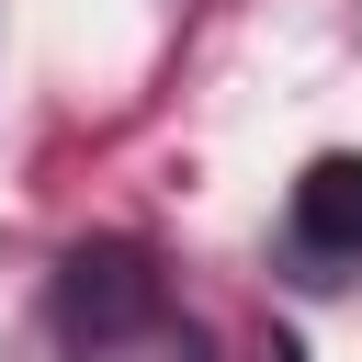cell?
Returning <instances> with one entry per match:
<instances>
[{
    "mask_svg": "<svg viewBox=\"0 0 362 362\" xmlns=\"http://www.w3.org/2000/svg\"><path fill=\"white\" fill-rule=\"evenodd\" d=\"M158 305H170V294H158V260H147L136 238H90V249L57 260V305H45V317H57V339H68L79 362H113L124 339L158 328Z\"/></svg>",
    "mask_w": 362,
    "mask_h": 362,
    "instance_id": "6da1fadb",
    "label": "cell"
},
{
    "mask_svg": "<svg viewBox=\"0 0 362 362\" xmlns=\"http://www.w3.org/2000/svg\"><path fill=\"white\" fill-rule=\"evenodd\" d=\"M294 249L305 260H362V158L351 147L305 158V181H294Z\"/></svg>",
    "mask_w": 362,
    "mask_h": 362,
    "instance_id": "7a4b0ae2",
    "label": "cell"
},
{
    "mask_svg": "<svg viewBox=\"0 0 362 362\" xmlns=\"http://www.w3.org/2000/svg\"><path fill=\"white\" fill-rule=\"evenodd\" d=\"M272 362H305V339H272Z\"/></svg>",
    "mask_w": 362,
    "mask_h": 362,
    "instance_id": "3957f363",
    "label": "cell"
}]
</instances>
